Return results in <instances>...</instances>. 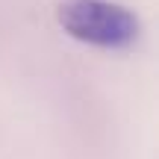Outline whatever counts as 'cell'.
I'll use <instances>...</instances> for the list:
<instances>
[{
  "instance_id": "cell-1",
  "label": "cell",
  "mask_w": 159,
  "mask_h": 159,
  "mask_svg": "<svg viewBox=\"0 0 159 159\" xmlns=\"http://www.w3.org/2000/svg\"><path fill=\"white\" fill-rule=\"evenodd\" d=\"M56 18L65 35L97 50H127L142 35L139 15L115 0H65Z\"/></svg>"
}]
</instances>
